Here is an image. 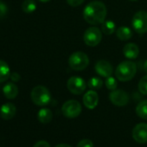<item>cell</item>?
<instances>
[{"mask_svg": "<svg viewBox=\"0 0 147 147\" xmlns=\"http://www.w3.org/2000/svg\"><path fill=\"white\" fill-rule=\"evenodd\" d=\"M123 54L126 58H128L130 60L136 59L139 55V49H138V45H136L135 43L129 42L124 46Z\"/></svg>", "mask_w": 147, "mask_h": 147, "instance_id": "cell-14", "label": "cell"}, {"mask_svg": "<svg viewBox=\"0 0 147 147\" xmlns=\"http://www.w3.org/2000/svg\"><path fill=\"white\" fill-rule=\"evenodd\" d=\"M107 7L100 1H92L88 3L83 10V18L85 21L91 25L101 24L107 17Z\"/></svg>", "mask_w": 147, "mask_h": 147, "instance_id": "cell-1", "label": "cell"}, {"mask_svg": "<svg viewBox=\"0 0 147 147\" xmlns=\"http://www.w3.org/2000/svg\"><path fill=\"white\" fill-rule=\"evenodd\" d=\"M11 69L6 61L0 60V83L6 82L11 77Z\"/></svg>", "mask_w": 147, "mask_h": 147, "instance_id": "cell-16", "label": "cell"}, {"mask_svg": "<svg viewBox=\"0 0 147 147\" xmlns=\"http://www.w3.org/2000/svg\"><path fill=\"white\" fill-rule=\"evenodd\" d=\"M11 80L14 82H18L19 80H20V75L19 74H18V73H12L11 75Z\"/></svg>", "mask_w": 147, "mask_h": 147, "instance_id": "cell-29", "label": "cell"}, {"mask_svg": "<svg viewBox=\"0 0 147 147\" xmlns=\"http://www.w3.org/2000/svg\"><path fill=\"white\" fill-rule=\"evenodd\" d=\"M68 65L73 70L82 71L89 65V58L84 52H75L68 58Z\"/></svg>", "mask_w": 147, "mask_h": 147, "instance_id": "cell-4", "label": "cell"}, {"mask_svg": "<svg viewBox=\"0 0 147 147\" xmlns=\"http://www.w3.org/2000/svg\"><path fill=\"white\" fill-rule=\"evenodd\" d=\"M105 85L107 87V89L111 90V91H113L115 89H117V87H118V82L116 81L115 78H113L112 76L106 78V81H105Z\"/></svg>", "mask_w": 147, "mask_h": 147, "instance_id": "cell-23", "label": "cell"}, {"mask_svg": "<svg viewBox=\"0 0 147 147\" xmlns=\"http://www.w3.org/2000/svg\"><path fill=\"white\" fill-rule=\"evenodd\" d=\"M55 147H72V146H70L67 144H59L55 145Z\"/></svg>", "mask_w": 147, "mask_h": 147, "instance_id": "cell-30", "label": "cell"}, {"mask_svg": "<svg viewBox=\"0 0 147 147\" xmlns=\"http://www.w3.org/2000/svg\"><path fill=\"white\" fill-rule=\"evenodd\" d=\"M131 25L138 34H145L147 32V12L144 11L136 12L132 18Z\"/></svg>", "mask_w": 147, "mask_h": 147, "instance_id": "cell-5", "label": "cell"}, {"mask_svg": "<svg viewBox=\"0 0 147 147\" xmlns=\"http://www.w3.org/2000/svg\"><path fill=\"white\" fill-rule=\"evenodd\" d=\"M53 113L50 109L49 108H42L39 110L37 113V119L42 124H48L52 120Z\"/></svg>", "mask_w": 147, "mask_h": 147, "instance_id": "cell-18", "label": "cell"}, {"mask_svg": "<svg viewBox=\"0 0 147 147\" xmlns=\"http://www.w3.org/2000/svg\"><path fill=\"white\" fill-rule=\"evenodd\" d=\"M130 1H138V0H130Z\"/></svg>", "mask_w": 147, "mask_h": 147, "instance_id": "cell-33", "label": "cell"}, {"mask_svg": "<svg viewBox=\"0 0 147 147\" xmlns=\"http://www.w3.org/2000/svg\"><path fill=\"white\" fill-rule=\"evenodd\" d=\"M103 86V81L100 77H93L88 82V87L92 90H99Z\"/></svg>", "mask_w": 147, "mask_h": 147, "instance_id": "cell-22", "label": "cell"}, {"mask_svg": "<svg viewBox=\"0 0 147 147\" xmlns=\"http://www.w3.org/2000/svg\"><path fill=\"white\" fill-rule=\"evenodd\" d=\"M82 111V105L79 101L76 100H70L66 101L61 107V112L63 115L68 119L77 118Z\"/></svg>", "mask_w": 147, "mask_h": 147, "instance_id": "cell-6", "label": "cell"}, {"mask_svg": "<svg viewBox=\"0 0 147 147\" xmlns=\"http://www.w3.org/2000/svg\"><path fill=\"white\" fill-rule=\"evenodd\" d=\"M136 113L139 118L147 119V100H144L138 104L136 107Z\"/></svg>", "mask_w": 147, "mask_h": 147, "instance_id": "cell-20", "label": "cell"}, {"mask_svg": "<svg viewBox=\"0 0 147 147\" xmlns=\"http://www.w3.org/2000/svg\"><path fill=\"white\" fill-rule=\"evenodd\" d=\"M67 88L73 94H82L87 88L86 82L80 76H72L67 80Z\"/></svg>", "mask_w": 147, "mask_h": 147, "instance_id": "cell-8", "label": "cell"}, {"mask_svg": "<svg viewBox=\"0 0 147 147\" xmlns=\"http://www.w3.org/2000/svg\"><path fill=\"white\" fill-rule=\"evenodd\" d=\"M138 88L139 92L142 94L147 95V75L140 79L138 85Z\"/></svg>", "mask_w": 147, "mask_h": 147, "instance_id": "cell-24", "label": "cell"}, {"mask_svg": "<svg viewBox=\"0 0 147 147\" xmlns=\"http://www.w3.org/2000/svg\"><path fill=\"white\" fill-rule=\"evenodd\" d=\"M116 30V25L113 21L107 20L101 24V31L107 36L112 35Z\"/></svg>", "mask_w": 147, "mask_h": 147, "instance_id": "cell-19", "label": "cell"}, {"mask_svg": "<svg viewBox=\"0 0 147 147\" xmlns=\"http://www.w3.org/2000/svg\"><path fill=\"white\" fill-rule=\"evenodd\" d=\"M17 113V108L12 103L4 104L0 108V116L5 120H10L14 118Z\"/></svg>", "mask_w": 147, "mask_h": 147, "instance_id": "cell-13", "label": "cell"}, {"mask_svg": "<svg viewBox=\"0 0 147 147\" xmlns=\"http://www.w3.org/2000/svg\"><path fill=\"white\" fill-rule=\"evenodd\" d=\"M109 100L114 106L124 107L129 102V95L122 89H115L109 94Z\"/></svg>", "mask_w": 147, "mask_h": 147, "instance_id": "cell-9", "label": "cell"}, {"mask_svg": "<svg viewBox=\"0 0 147 147\" xmlns=\"http://www.w3.org/2000/svg\"><path fill=\"white\" fill-rule=\"evenodd\" d=\"M3 93L5 94V96L9 99V100H12L15 99L18 94V88L16 84L9 82L7 84H5V86L3 88Z\"/></svg>", "mask_w": 147, "mask_h": 147, "instance_id": "cell-15", "label": "cell"}, {"mask_svg": "<svg viewBox=\"0 0 147 147\" xmlns=\"http://www.w3.org/2000/svg\"><path fill=\"white\" fill-rule=\"evenodd\" d=\"M132 138L138 144L147 143V124L139 123L132 129Z\"/></svg>", "mask_w": 147, "mask_h": 147, "instance_id": "cell-10", "label": "cell"}, {"mask_svg": "<svg viewBox=\"0 0 147 147\" xmlns=\"http://www.w3.org/2000/svg\"><path fill=\"white\" fill-rule=\"evenodd\" d=\"M116 36L121 41H127L131 38L132 31L129 27L121 26L116 30Z\"/></svg>", "mask_w": 147, "mask_h": 147, "instance_id": "cell-17", "label": "cell"}, {"mask_svg": "<svg viewBox=\"0 0 147 147\" xmlns=\"http://www.w3.org/2000/svg\"><path fill=\"white\" fill-rule=\"evenodd\" d=\"M7 12H8V8H7L6 5L0 0V18L5 17Z\"/></svg>", "mask_w": 147, "mask_h": 147, "instance_id": "cell-26", "label": "cell"}, {"mask_svg": "<svg viewBox=\"0 0 147 147\" xmlns=\"http://www.w3.org/2000/svg\"><path fill=\"white\" fill-rule=\"evenodd\" d=\"M144 70L145 71V73L147 74V60L144 61Z\"/></svg>", "mask_w": 147, "mask_h": 147, "instance_id": "cell-31", "label": "cell"}, {"mask_svg": "<svg viewBox=\"0 0 147 147\" xmlns=\"http://www.w3.org/2000/svg\"><path fill=\"white\" fill-rule=\"evenodd\" d=\"M94 69H95V72L100 76L105 77V78L111 76L113 75V68L112 64L109 61H105V60L98 61L94 66Z\"/></svg>", "mask_w": 147, "mask_h": 147, "instance_id": "cell-11", "label": "cell"}, {"mask_svg": "<svg viewBox=\"0 0 147 147\" xmlns=\"http://www.w3.org/2000/svg\"><path fill=\"white\" fill-rule=\"evenodd\" d=\"M40 2H42V3H47V2H49L50 0H39Z\"/></svg>", "mask_w": 147, "mask_h": 147, "instance_id": "cell-32", "label": "cell"}, {"mask_svg": "<svg viewBox=\"0 0 147 147\" xmlns=\"http://www.w3.org/2000/svg\"><path fill=\"white\" fill-rule=\"evenodd\" d=\"M31 100L33 103L39 107L48 105L51 100V94L49 89L43 86L35 87L30 93Z\"/></svg>", "mask_w": 147, "mask_h": 147, "instance_id": "cell-3", "label": "cell"}, {"mask_svg": "<svg viewBox=\"0 0 147 147\" xmlns=\"http://www.w3.org/2000/svg\"><path fill=\"white\" fill-rule=\"evenodd\" d=\"M84 106L88 109H94L99 103V95L95 90L90 89L83 96Z\"/></svg>", "mask_w": 147, "mask_h": 147, "instance_id": "cell-12", "label": "cell"}, {"mask_svg": "<svg viewBox=\"0 0 147 147\" xmlns=\"http://www.w3.org/2000/svg\"><path fill=\"white\" fill-rule=\"evenodd\" d=\"M137 73V65L131 61H124L120 62L115 70V76L120 82L131 81Z\"/></svg>", "mask_w": 147, "mask_h": 147, "instance_id": "cell-2", "label": "cell"}, {"mask_svg": "<svg viewBox=\"0 0 147 147\" xmlns=\"http://www.w3.org/2000/svg\"><path fill=\"white\" fill-rule=\"evenodd\" d=\"M76 147H94V144L90 139H82L77 144Z\"/></svg>", "mask_w": 147, "mask_h": 147, "instance_id": "cell-25", "label": "cell"}, {"mask_svg": "<svg viewBox=\"0 0 147 147\" xmlns=\"http://www.w3.org/2000/svg\"><path fill=\"white\" fill-rule=\"evenodd\" d=\"M83 39L85 43L89 47H95L102 40V31L97 27H90L86 30Z\"/></svg>", "mask_w": 147, "mask_h": 147, "instance_id": "cell-7", "label": "cell"}, {"mask_svg": "<svg viewBox=\"0 0 147 147\" xmlns=\"http://www.w3.org/2000/svg\"><path fill=\"white\" fill-rule=\"evenodd\" d=\"M23 11L25 13H32L36 11V4L35 2V0H24L23 5H22Z\"/></svg>", "mask_w": 147, "mask_h": 147, "instance_id": "cell-21", "label": "cell"}, {"mask_svg": "<svg viewBox=\"0 0 147 147\" xmlns=\"http://www.w3.org/2000/svg\"><path fill=\"white\" fill-rule=\"evenodd\" d=\"M33 147H50V144L45 140H40V141L36 142Z\"/></svg>", "mask_w": 147, "mask_h": 147, "instance_id": "cell-28", "label": "cell"}, {"mask_svg": "<svg viewBox=\"0 0 147 147\" xmlns=\"http://www.w3.org/2000/svg\"><path fill=\"white\" fill-rule=\"evenodd\" d=\"M85 0H67V3L68 5L72 6V7H77L80 6L81 5H82L84 3Z\"/></svg>", "mask_w": 147, "mask_h": 147, "instance_id": "cell-27", "label": "cell"}]
</instances>
